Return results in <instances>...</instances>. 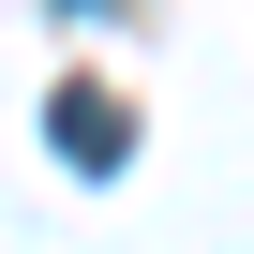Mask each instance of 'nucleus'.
Segmentation results:
<instances>
[{"instance_id": "f257e3e1", "label": "nucleus", "mask_w": 254, "mask_h": 254, "mask_svg": "<svg viewBox=\"0 0 254 254\" xmlns=\"http://www.w3.org/2000/svg\"><path fill=\"white\" fill-rule=\"evenodd\" d=\"M45 135H60L75 165H120V150H135V120H120L105 90H60V105H45Z\"/></svg>"}]
</instances>
